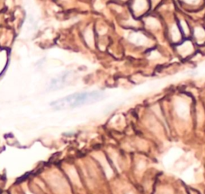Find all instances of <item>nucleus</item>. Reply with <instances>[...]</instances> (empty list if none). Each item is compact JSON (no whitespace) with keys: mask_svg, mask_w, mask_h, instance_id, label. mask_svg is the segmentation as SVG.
<instances>
[{"mask_svg":"<svg viewBox=\"0 0 205 194\" xmlns=\"http://www.w3.org/2000/svg\"><path fill=\"white\" fill-rule=\"evenodd\" d=\"M105 97V94L100 92H81L71 95L66 98L55 101L51 104V105L55 109H73L76 107L98 102L104 100Z\"/></svg>","mask_w":205,"mask_h":194,"instance_id":"1","label":"nucleus"},{"mask_svg":"<svg viewBox=\"0 0 205 194\" xmlns=\"http://www.w3.org/2000/svg\"><path fill=\"white\" fill-rule=\"evenodd\" d=\"M132 6L135 14H141L148 9L149 2L148 0H133Z\"/></svg>","mask_w":205,"mask_h":194,"instance_id":"2","label":"nucleus"},{"mask_svg":"<svg viewBox=\"0 0 205 194\" xmlns=\"http://www.w3.org/2000/svg\"><path fill=\"white\" fill-rule=\"evenodd\" d=\"M177 51L182 56H187L192 53L194 51V46L191 41L185 40L177 46Z\"/></svg>","mask_w":205,"mask_h":194,"instance_id":"3","label":"nucleus"},{"mask_svg":"<svg viewBox=\"0 0 205 194\" xmlns=\"http://www.w3.org/2000/svg\"><path fill=\"white\" fill-rule=\"evenodd\" d=\"M130 40L136 45H144L148 42V39L140 32H134L130 35Z\"/></svg>","mask_w":205,"mask_h":194,"instance_id":"4","label":"nucleus"},{"mask_svg":"<svg viewBox=\"0 0 205 194\" xmlns=\"http://www.w3.org/2000/svg\"><path fill=\"white\" fill-rule=\"evenodd\" d=\"M170 35H171V39L173 42L175 43H178L181 40V38L183 36L182 35V32H181L180 29H179V26L178 25H173L171 26L170 28Z\"/></svg>","mask_w":205,"mask_h":194,"instance_id":"5","label":"nucleus"},{"mask_svg":"<svg viewBox=\"0 0 205 194\" xmlns=\"http://www.w3.org/2000/svg\"><path fill=\"white\" fill-rule=\"evenodd\" d=\"M194 37L198 43H203L205 41V29L202 27H196L194 31Z\"/></svg>","mask_w":205,"mask_h":194,"instance_id":"6","label":"nucleus"},{"mask_svg":"<svg viewBox=\"0 0 205 194\" xmlns=\"http://www.w3.org/2000/svg\"><path fill=\"white\" fill-rule=\"evenodd\" d=\"M84 39L89 46L94 45V34L92 29H87L84 33Z\"/></svg>","mask_w":205,"mask_h":194,"instance_id":"7","label":"nucleus"},{"mask_svg":"<svg viewBox=\"0 0 205 194\" xmlns=\"http://www.w3.org/2000/svg\"><path fill=\"white\" fill-rule=\"evenodd\" d=\"M178 26H179L181 32H182V35L187 36V35L190 34V28H189L188 24H187V23L186 21L183 20V19L179 20V25H178Z\"/></svg>","mask_w":205,"mask_h":194,"instance_id":"8","label":"nucleus"},{"mask_svg":"<svg viewBox=\"0 0 205 194\" xmlns=\"http://www.w3.org/2000/svg\"><path fill=\"white\" fill-rule=\"evenodd\" d=\"M147 27H149L150 29H156L160 26L159 24V21L154 17H151V18H147L146 20Z\"/></svg>","mask_w":205,"mask_h":194,"instance_id":"9","label":"nucleus"},{"mask_svg":"<svg viewBox=\"0 0 205 194\" xmlns=\"http://www.w3.org/2000/svg\"><path fill=\"white\" fill-rule=\"evenodd\" d=\"M185 2H187V3H196L199 1V0H184Z\"/></svg>","mask_w":205,"mask_h":194,"instance_id":"10","label":"nucleus"}]
</instances>
